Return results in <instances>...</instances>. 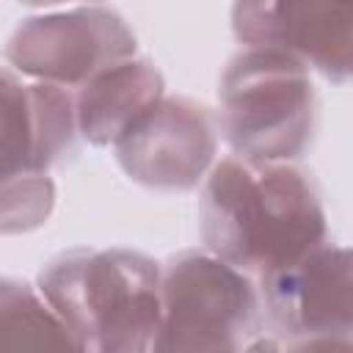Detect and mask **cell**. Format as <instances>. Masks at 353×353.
Segmentation results:
<instances>
[{"label":"cell","instance_id":"1","mask_svg":"<svg viewBox=\"0 0 353 353\" xmlns=\"http://www.w3.org/2000/svg\"><path fill=\"white\" fill-rule=\"evenodd\" d=\"M199 232L207 251L259 279L325 243L328 223L306 171L232 154L204 176Z\"/></svg>","mask_w":353,"mask_h":353},{"label":"cell","instance_id":"2","mask_svg":"<svg viewBox=\"0 0 353 353\" xmlns=\"http://www.w3.org/2000/svg\"><path fill=\"white\" fill-rule=\"evenodd\" d=\"M77 350L146 353L160 328V262L132 248H72L39 273Z\"/></svg>","mask_w":353,"mask_h":353},{"label":"cell","instance_id":"3","mask_svg":"<svg viewBox=\"0 0 353 353\" xmlns=\"http://www.w3.org/2000/svg\"><path fill=\"white\" fill-rule=\"evenodd\" d=\"M218 132L234 154L292 163L312 146L317 97L309 69L273 47H245L221 74Z\"/></svg>","mask_w":353,"mask_h":353},{"label":"cell","instance_id":"4","mask_svg":"<svg viewBox=\"0 0 353 353\" xmlns=\"http://www.w3.org/2000/svg\"><path fill=\"white\" fill-rule=\"evenodd\" d=\"M262 301L248 273L207 248H188L160 265L163 353H234L256 347Z\"/></svg>","mask_w":353,"mask_h":353},{"label":"cell","instance_id":"5","mask_svg":"<svg viewBox=\"0 0 353 353\" xmlns=\"http://www.w3.org/2000/svg\"><path fill=\"white\" fill-rule=\"evenodd\" d=\"M262 320L279 347H347L353 339V262L345 245L320 243L259 276Z\"/></svg>","mask_w":353,"mask_h":353},{"label":"cell","instance_id":"6","mask_svg":"<svg viewBox=\"0 0 353 353\" xmlns=\"http://www.w3.org/2000/svg\"><path fill=\"white\" fill-rule=\"evenodd\" d=\"M135 33L108 6H80L22 19L8 41V66L36 83L80 88L99 69L135 55Z\"/></svg>","mask_w":353,"mask_h":353},{"label":"cell","instance_id":"7","mask_svg":"<svg viewBox=\"0 0 353 353\" xmlns=\"http://www.w3.org/2000/svg\"><path fill=\"white\" fill-rule=\"evenodd\" d=\"M121 171L152 190L185 193L204 182L218 154L215 116L188 97H160L116 141Z\"/></svg>","mask_w":353,"mask_h":353},{"label":"cell","instance_id":"8","mask_svg":"<svg viewBox=\"0 0 353 353\" xmlns=\"http://www.w3.org/2000/svg\"><path fill=\"white\" fill-rule=\"evenodd\" d=\"M353 0H234L232 30L245 47H273L331 83H347Z\"/></svg>","mask_w":353,"mask_h":353},{"label":"cell","instance_id":"9","mask_svg":"<svg viewBox=\"0 0 353 353\" xmlns=\"http://www.w3.org/2000/svg\"><path fill=\"white\" fill-rule=\"evenodd\" d=\"M77 138L74 99L52 83H22L0 69V179L25 171H50Z\"/></svg>","mask_w":353,"mask_h":353},{"label":"cell","instance_id":"10","mask_svg":"<svg viewBox=\"0 0 353 353\" xmlns=\"http://www.w3.org/2000/svg\"><path fill=\"white\" fill-rule=\"evenodd\" d=\"M165 80L146 58H124L88 77L74 99L77 135L91 146H113V141L160 97Z\"/></svg>","mask_w":353,"mask_h":353},{"label":"cell","instance_id":"11","mask_svg":"<svg viewBox=\"0 0 353 353\" xmlns=\"http://www.w3.org/2000/svg\"><path fill=\"white\" fill-rule=\"evenodd\" d=\"M77 350L72 334L39 292L28 281L0 276V350Z\"/></svg>","mask_w":353,"mask_h":353},{"label":"cell","instance_id":"12","mask_svg":"<svg viewBox=\"0 0 353 353\" xmlns=\"http://www.w3.org/2000/svg\"><path fill=\"white\" fill-rule=\"evenodd\" d=\"M55 182L47 171H25L0 179V234H28L50 221Z\"/></svg>","mask_w":353,"mask_h":353},{"label":"cell","instance_id":"13","mask_svg":"<svg viewBox=\"0 0 353 353\" xmlns=\"http://www.w3.org/2000/svg\"><path fill=\"white\" fill-rule=\"evenodd\" d=\"M30 8H52V6H66V3H99V0H17Z\"/></svg>","mask_w":353,"mask_h":353}]
</instances>
